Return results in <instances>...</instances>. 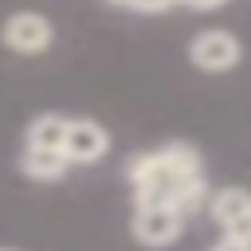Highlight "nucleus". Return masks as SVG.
I'll list each match as a JSON object with an SVG mask.
<instances>
[{
  "label": "nucleus",
  "mask_w": 251,
  "mask_h": 251,
  "mask_svg": "<svg viewBox=\"0 0 251 251\" xmlns=\"http://www.w3.org/2000/svg\"><path fill=\"white\" fill-rule=\"evenodd\" d=\"M129 180H133L137 204H173V208L188 212L204 200L200 157L184 141H173V145H161L153 153L133 157Z\"/></svg>",
  "instance_id": "nucleus-1"
},
{
  "label": "nucleus",
  "mask_w": 251,
  "mask_h": 251,
  "mask_svg": "<svg viewBox=\"0 0 251 251\" xmlns=\"http://www.w3.org/2000/svg\"><path fill=\"white\" fill-rule=\"evenodd\" d=\"M188 59H192L196 71L224 75V71H231V67L243 59V43H239L227 27H208V31H200V35L188 43Z\"/></svg>",
  "instance_id": "nucleus-2"
},
{
  "label": "nucleus",
  "mask_w": 251,
  "mask_h": 251,
  "mask_svg": "<svg viewBox=\"0 0 251 251\" xmlns=\"http://www.w3.org/2000/svg\"><path fill=\"white\" fill-rule=\"evenodd\" d=\"M0 39H4V47L16 51V55H39V51H47V47L55 43V27H51V20L39 16V12H16V16L4 20Z\"/></svg>",
  "instance_id": "nucleus-3"
},
{
  "label": "nucleus",
  "mask_w": 251,
  "mask_h": 251,
  "mask_svg": "<svg viewBox=\"0 0 251 251\" xmlns=\"http://www.w3.org/2000/svg\"><path fill=\"white\" fill-rule=\"evenodd\" d=\"M180 208H173V204H137V212H133V235L141 239V243H149V247H165V243H173L176 235H180Z\"/></svg>",
  "instance_id": "nucleus-4"
},
{
  "label": "nucleus",
  "mask_w": 251,
  "mask_h": 251,
  "mask_svg": "<svg viewBox=\"0 0 251 251\" xmlns=\"http://www.w3.org/2000/svg\"><path fill=\"white\" fill-rule=\"evenodd\" d=\"M212 220L224 227V235L251 243V192L247 188H224L212 196Z\"/></svg>",
  "instance_id": "nucleus-5"
},
{
  "label": "nucleus",
  "mask_w": 251,
  "mask_h": 251,
  "mask_svg": "<svg viewBox=\"0 0 251 251\" xmlns=\"http://www.w3.org/2000/svg\"><path fill=\"white\" fill-rule=\"evenodd\" d=\"M106 149H110V133L94 118H71L67 141H63V153L71 157V165H94Z\"/></svg>",
  "instance_id": "nucleus-6"
},
{
  "label": "nucleus",
  "mask_w": 251,
  "mask_h": 251,
  "mask_svg": "<svg viewBox=\"0 0 251 251\" xmlns=\"http://www.w3.org/2000/svg\"><path fill=\"white\" fill-rule=\"evenodd\" d=\"M67 165H71V157L63 149H35V145H27L24 157H20V169L31 180H59L67 173Z\"/></svg>",
  "instance_id": "nucleus-7"
},
{
  "label": "nucleus",
  "mask_w": 251,
  "mask_h": 251,
  "mask_svg": "<svg viewBox=\"0 0 251 251\" xmlns=\"http://www.w3.org/2000/svg\"><path fill=\"white\" fill-rule=\"evenodd\" d=\"M67 126H71V118H63V114H39L27 126V145H35V149H63Z\"/></svg>",
  "instance_id": "nucleus-8"
},
{
  "label": "nucleus",
  "mask_w": 251,
  "mask_h": 251,
  "mask_svg": "<svg viewBox=\"0 0 251 251\" xmlns=\"http://www.w3.org/2000/svg\"><path fill=\"white\" fill-rule=\"evenodd\" d=\"M110 4H122V8H129V12H165V8H173L176 0H110Z\"/></svg>",
  "instance_id": "nucleus-9"
},
{
  "label": "nucleus",
  "mask_w": 251,
  "mask_h": 251,
  "mask_svg": "<svg viewBox=\"0 0 251 251\" xmlns=\"http://www.w3.org/2000/svg\"><path fill=\"white\" fill-rule=\"evenodd\" d=\"M212 251H251V243H239V239H231V235H224Z\"/></svg>",
  "instance_id": "nucleus-10"
},
{
  "label": "nucleus",
  "mask_w": 251,
  "mask_h": 251,
  "mask_svg": "<svg viewBox=\"0 0 251 251\" xmlns=\"http://www.w3.org/2000/svg\"><path fill=\"white\" fill-rule=\"evenodd\" d=\"M176 4H184V8H192V12H212V8H220L224 0H176Z\"/></svg>",
  "instance_id": "nucleus-11"
},
{
  "label": "nucleus",
  "mask_w": 251,
  "mask_h": 251,
  "mask_svg": "<svg viewBox=\"0 0 251 251\" xmlns=\"http://www.w3.org/2000/svg\"><path fill=\"white\" fill-rule=\"evenodd\" d=\"M0 251H4V247H0Z\"/></svg>",
  "instance_id": "nucleus-12"
}]
</instances>
